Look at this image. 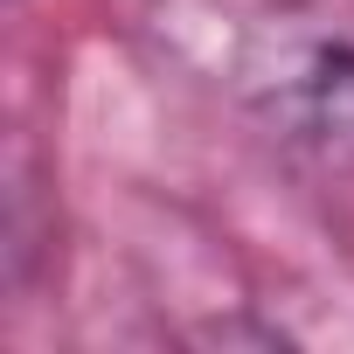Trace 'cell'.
Returning <instances> with one entry per match:
<instances>
[{
    "instance_id": "cell-1",
    "label": "cell",
    "mask_w": 354,
    "mask_h": 354,
    "mask_svg": "<svg viewBox=\"0 0 354 354\" xmlns=\"http://www.w3.org/2000/svg\"><path fill=\"white\" fill-rule=\"evenodd\" d=\"M299 118H306V132H319L340 160H354V56H340V49H319V56H313Z\"/></svg>"
}]
</instances>
